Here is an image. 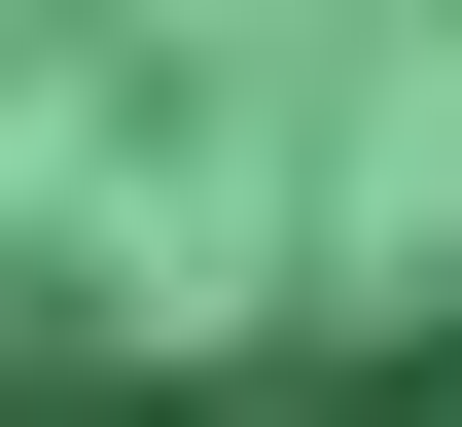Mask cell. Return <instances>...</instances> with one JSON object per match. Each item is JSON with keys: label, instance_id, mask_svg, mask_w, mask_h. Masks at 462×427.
<instances>
[{"label": "cell", "instance_id": "cell-1", "mask_svg": "<svg viewBox=\"0 0 462 427\" xmlns=\"http://www.w3.org/2000/svg\"><path fill=\"white\" fill-rule=\"evenodd\" d=\"M0 427H462V0H0Z\"/></svg>", "mask_w": 462, "mask_h": 427}]
</instances>
